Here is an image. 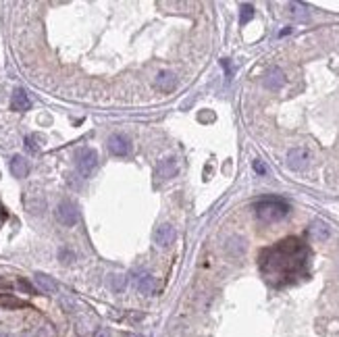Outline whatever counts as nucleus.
I'll use <instances>...</instances> for the list:
<instances>
[{
	"mask_svg": "<svg viewBox=\"0 0 339 337\" xmlns=\"http://www.w3.org/2000/svg\"><path fill=\"white\" fill-rule=\"evenodd\" d=\"M306 264L308 248L296 237L279 242L277 246L264 250L260 256V271L273 285L292 283L296 277H300L306 271Z\"/></svg>",
	"mask_w": 339,
	"mask_h": 337,
	"instance_id": "nucleus-1",
	"label": "nucleus"
},
{
	"mask_svg": "<svg viewBox=\"0 0 339 337\" xmlns=\"http://www.w3.org/2000/svg\"><path fill=\"white\" fill-rule=\"evenodd\" d=\"M254 211L262 223H277L289 214V204L281 198H264V200L256 202Z\"/></svg>",
	"mask_w": 339,
	"mask_h": 337,
	"instance_id": "nucleus-2",
	"label": "nucleus"
},
{
	"mask_svg": "<svg viewBox=\"0 0 339 337\" xmlns=\"http://www.w3.org/2000/svg\"><path fill=\"white\" fill-rule=\"evenodd\" d=\"M310 161H312V154L304 146L292 148V150L287 152V167L292 168V171H304V168L310 165Z\"/></svg>",
	"mask_w": 339,
	"mask_h": 337,
	"instance_id": "nucleus-3",
	"label": "nucleus"
},
{
	"mask_svg": "<svg viewBox=\"0 0 339 337\" xmlns=\"http://www.w3.org/2000/svg\"><path fill=\"white\" fill-rule=\"evenodd\" d=\"M175 240H177V231L173 225H161L152 233V242L158 250H169L175 244Z\"/></svg>",
	"mask_w": 339,
	"mask_h": 337,
	"instance_id": "nucleus-4",
	"label": "nucleus"
},
{
	"mask_svg": "<svg viewBox=\"0 0 339 337\" xmlns=\"http://www.w3.org/2000/svg\"><path fill=\"white\" fill-rule=\"evenodd\" d=\"M179 168H181L179 158L177 156H169V158H163V161L156 165L154 175H156V179L167 181V179H173V177L179 173Z\"/></svg>",
	"mask_w": 339,
	"mask_h": 337,
	"instance_id": "nucleus-5",
	"label": "nucleus"
},
{
	"mask_svg": "<svg viewBox=\"0 0 339 337\" xmlns=\"http://www.w3.org/2000/svg\"><path fill=\"white\" fill-rule=\"evenodd\" d=\"M98 167V154L96 150H92V148H84V150H79L77 154V168L79 173H82L84 177H89Z\"/></svg>",
	"mask_w": 339,
	"mask_h": 337,
	"instance_id": "nucleus-6",
	"label": "nucleus"
},
{
	"mask_svg": "<svg viewBox=\"0 0 339 337\" xmlns=\"http://www.w3.org/2000/svg\"><path fill=\"white\" fill-rule=\"evenodd\" d=\"M56 219H58V223L65 225V227H73L77 223V219H79L77 206L73 202H69V200L61 202L56 206Z\"/></svg>",
	"mask_w": 339,
	"mask_h": 337,
	"instance_id": "nucleus-7",
	"label": "nucleus"
},
{
	"mask_svg": "<svg viewBox=\"0 0 339 337\" xmlns=\"http://www.w3.org/2000/svg\"><path fill=\"white\" fill-rule=\"evenodd\" d=\"M108 150H111V154H115V156H127L131 152V142H129V137H125L121 133H115V135L108 137Z\"/></svg>",
	"mask_w": 339,
	"mask_h": 337,
	"instance_id": "nucleus-8",
	"label": "nucleus"
},
{
	"mask_svg": "<svg viewBox=\"0 0 339 337\" xmlns=\"http://www.w3.org/2000/svg\"><path fill=\"white\" fill-rule=\"evenodd\" d=\"M133 285H135V290L139 294H144V295H150L154 294L156 290V279L150 275V273H139L133 277Z\"/></svg>",
	"mask_w": 339,
	"mask_h": 337,
	"instance_id": "nucleus-9",
	"label": "nucleus"
},
{
	"mask_svg": "<svg viewBox=\"0 0 339 337\" xmlns=\"http://www.w3.org/2000/svg\"><path fill=\"white\" fill-rule=\"evenodd\" d=\"M11 108L13 111H17V113H23V111H29L32 108V98L27 96V92L25 90H15L13 92V96H11Z\"/></svg>",
	"mask_w": 339,
	"mask_h": 337,
	"instance_id": "nucleus-10",
	"label": "nucleus"
},
{
	"mask_svg": "<svg viewBox=\"0 0 339 337\" xmlns=\"http://www.w3.org/2000/svg\"><path fill=\"white\" fill-rule=\"evenodd\" d=\"M285 84V73L281 71V69H268L266 75H264V85L268 87V90H279V87H283Z\"/></svg>",
	"mask_w": 339,
	"mask_h": 337,
	"instance_id": "nucleus-11",
	"label": "nucleus"
},
{
	"mask_svg": "<svg viewBox=\"0 0 339 337\" xmlns=\"http://www.w3.org/2000/svg\"><path fill=\"white\" fill-rule=\"evenodd\" d=\"M8 167H11L13 177H19V179H23V177H27V173H29V163H27V158H23L21 154L13 156Z\"/></svg>",
	"mask_w": 339,
	"mask_h": 337,
	"instance_id": "nucleus-12",
	"label": "nucleus"
},
{
	"mask_svg": "<svg viewBox=\"0 0 339 337\" xmlns=\"http://www.w3.org/2000/svg\"><path fill=\"white\" fill-rule=\"evenodd\" d=\"M154 84H156V87H161L163 92H171L173 87L177 85V75L173 71H161L156 75Z\"/></svg>",
	"mask_w": 339,
	"mask_h": 337,
	"instance_id": "nucleus-13",
	"label": "nucleus"
},
{
	"mask_svg": "<svg viewBox=\"0 0 339 337\" xmlns=\"http://www.w3.org/2000/svg\"><path fill=\"white\" fill-rule=\"evenodd\" d=\"M36 283H38V290H42L44 294H56L58 292V283L48 277L44 273H36Z\"/></svg>",
	"mask_w": 339,
	"mask_h": 337,
	"instance_id": "nucleus-14",
	"label": "nucleus"
},
{
	"mask_svg": "<svg viewBox=\"0 0 339 337\" xmlns=\"http://www.w3.org/2000/svg\"><path fill=\"white\" fill-rule=\"evenodd\" d=\"M329 235H331V229H329V225L325 221H314L310 225V237L314 242H325Z\"/></svg>",
	"mask_w": 339,
	"mask_h": 337,
	"instance_id": "nucleus-15",
	"label": "nucleus"
},
{
	"mask_svg": "<svg viewBox=\"0 0 339 337\" xmlns=\"http://www.w3.org/2000/svg\"><path fill=\"white\" fill-rule=\"evenodd\" d=\"M25 302L15 298L13 294H0V308H6V310H17V308H25Z\"/></svg>",
	"mask_w": 339,
	"mask_h": 337,
	"instance_id": "nucleus-16",
	"label": "nucleus"
},
{
	"mask_svg": "<svg viewBox=\"0 0 339 337\" xmlns=\"http://www.w3.org/2000/svg\"><path fill=\"white\" fill-rule=\"evenodd\" d=\"M42 135H38V133H34V135H27L25 137V148H27V150L29 152H40V148H42Z\"/></svg>",
	"mask_w": 339,
	"mask_h": 337,
	"instance_id": "nucleus-17",
	"label": "nucleus"
},
{
	"mask_svg": "<svg viewBox=\"0 0 339 337\" xmlns=\"http://www.w3.org/2000/svg\"><path fill=\"white\" fill-rule=\"evenodd\" d=\"M254 17V6L252 4H242V15H239V23L246 25Z\"/></svg>",
	"mask_w": 339,
	"mask_h": 337,
	"instance_id": "nucleus-18",
	"label": "nucleus"
},
{
	"mask_svg": "<svg viewBox=\"0 0 339 337\" xmlns=\"http://www.w3.org/2000/svg\"><path fill=\"white\" fill-rule=\"evenodd\" d=\"M289 8H292V13H294L296 17H300V19H306V17H308L306 6L300 4V2H292V4H289Z\"/></svg>",
	"mask_w": 339,
	"mask_h": 337,
	"instance_id": "nucleus-19",
	"label": "nucleus"
},
{
	"mask_svg": "<svg viewBox=\"0 0 339 337\" xmlns=\"http://www.w3.org/2000/svg\"><path fill=\"white\" fill-rule=\"evenodd\" d=\"M17 285H19V290H23L25 294H32V295H34V294H38L36 287H34L32 283H29V281H25V279H19V281H17Z\"/></svg>",
	"mask_w": 339,
	"mask_h": 337,
	"instance_id": "nucleus-20",
	"label": "nucleus"
},
{
	"mask_svg": "<svg viewBox=\"0 0 339 337\" xmlns=\"http://www.w3.org/2000/svg\"><path fill=\"white\" fill-rule=\"evenodd\" d=\"M254 171H256L258 175H266V173H268V167L260 161V158H256V161H254Z\"/></svg>",
	"mask_w": 339,
	"mask_h": 337,
	"instance_id": "nucleus-21",
	"label": "nucleus"
},
{
	"mask_svg": "<svg viewBox=\"0 0 339 337\" xmlns=\"http://www.w3.org/2000/svg\"><path fill=\"white\" fill-rule=\"evenodd\" d=\"M221 65H223L225 73H227V79H231V77H233V67H231V61H229V58H223Z\"/></svg>",
	"mask_w": 339,
	"mask_h": 337,
	"instance_id": "nucleus-22",
	"label": "nucleus"
},
{
	"mask_svg": "<svg viewBox=\"0 0 339 337\" xmlns=\"http://www.w3.org/2000/svg\"><path fill=\"white\" fill-rule=\"evenodd\" d=\"M123 337H142V335H137V333H123Z\"/></svg>",
	"mask_w": 339,
	"mask_h": 337,
	"instance_id": "nucleus-23",
	"label": "nucleus"
},
{
	"mask_svg": "<svg viewBox=\"0 0 339 337\" xmlns=\"http://www.w3.org/2000/svg\"><path fill=\"white\" fill-rule=\"evenodd\" d=\"M6 285H8V283H6L4 279H2V277H0V287H6Z\"/></svg>",
	"mask_w": 339,
	"mask_h": 337,
	"instance_id": "nucleus-24",
	"label": "nucleus"
},
{
	"mask_svg": "<svg viewBox=\"0 0 339 337\" xmlns=\"http://www.w3.org/2000/svg\"><path fill=\"white\" fill-rule=\"evenodd\" d=\"M0 337H6V335H4V333H0Z\"/></svg>",
	"mask_w": 339,
	"mask_h": 337,
	"instance_id": "nucleus-25",
	"label": "nucleus"
}]
</instances>
